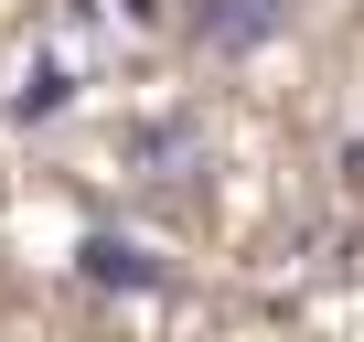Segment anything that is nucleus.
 Returning <instances> with one entry per match:
<instances>
[{
	"label": "nucleus",
	"mask_w": 364,
	"mask_h": 342,
	"mask_svg": "<svg viewBox=\"0 0 364 342\" xmlns=\"http://www.w3.org/2000/svg\"><path fill=\"white\" fill-rule=\"evenodd\" d=\"M279 11H289V0H193L182 22H193V43H215V54H257L279 33Z\"/></svg>",
	"instance_id": "nucleus-1"
},
{
	"label": "nucleus",
	"mask_w": 364,
	"mask_h": 342,
	"mask_svg": "<svg viewBox=\"0 0 364 342\" xmlns=\"http://www.w3.org/2000/svg\"><path fill=\"white\" fill-rule=\"evenodd\" d=\"M75 267H86L97 289H171V267H161L150 246H129V236H107V225H97V236H75Z\"/></svg>",
	"instance_id": "nucleus-2"
},
{
	"label": "nucleus",
	"mask_w": 364,
	"mask_h": 342,
	"mask_svg": "<svg viewBox=\"0 0 364 342\" xmlns=\"http://www.w3.org/2000/svg\"><path fill=\"white\" fill-rule=\"evenodd\" d=\"M11 107H22V118H43V107H65V75H54V65H43V75H22V96H11Z\"/></svg>",
	"instance_id": "nucleus-3"
}]
</instances>
